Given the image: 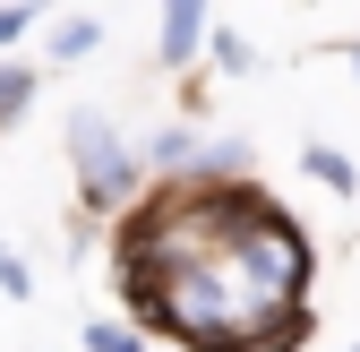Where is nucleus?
Masks as SVG:
<instances>
[{
  "mask_svg": "<svg viewBox=\"0 0 360 352\" xmlns=\"http://www.w3.org/2000/svg\"><path fill=\"white\" fill-rule=\"evenodd\" d=\"M172 275L120 284L129 318H146L198 352H300L309 344V241L300 224L249 181H163L120 224V267Z\"/></svg>",
  "mask_w": 360,
  "mask_h": 352,
  "instance_id": "1",
  "label": "nucleus"
},
{
  "mask_svg": "<svg viewBox=\"0 0 360 352\" xmlns=\"http://www.w3.org/2000/svg\"><path fill=\"white\" fill-rule=\"evenodd\" d=\"M60 138H69V172H77L86 206H112V198L138 189V146L112 129V112H103V103H77Z\"/></svg>",
  "mask_w": 360,
  "mask_h": 352,
  "instance_id": "2",
  "label": "nucleus"
},
{
  "mask_svg": "<svg viewBox=\"0 0 360 352\" xmlns=\"http://www.w3.org/2000/svg\"><path fill=\"white\" fill-rule=\"evenodd\" d=\"M206 9H214V0H163V34H155V52H163L172 69L206 52Z\"/></svg>",
  "mask_w": 360,
  "mask_h": 352,
  "instance_id": "3",
  "label": "nucleus"
},
{
  "mask_svg": "<svg viewBox=\"0 0 360 352\" xmlns=\"http://www.w3.org/2000/svg\"><path fill=\"white\" fill-rule=\"evenodd\" d=\"M300 172H309L318 189H335V198H352V189H360V163H352L343 146H326V138H309V146H300Z\"/></svg>",
  "mask_w": 360,
  "mask_h": 352,
  "instance_id": "4",
  "label": "nucleus"
},
{
  "mask_svg": "<svg viewBox=\"0 0 360 352\" xmlns=\"http://www.w3.org/2000/svg\"><path fill=\"white\" fill-rule=\"evenodd\" d=\"M146 163H155V172H180V181H189V172L206 163V146H198L189 129L172 120V129H155V138H146Z\"/></svg>",
  "mask_w": 360,
  "mask_h": 352,
  "instance_id": "5",
  "label": "nucleus"
},
{
  "mask_svg": "<svg viewBox=\"0 0 360 352\" xmlns=\"http://www.w3.org/2000/svg\"><path fill=\"white\" fill-rule=\"evenodd\" d=\"M95 43H103L95 18H60L52 34H43V61H60V69H69V61H95Z\"/></svg>",
  "mask_w": 360,
  "mask_h": 352,
  "instance_id": "6",
  "label": "nucleus"
},
{
  "mask_svg": "<svg viewBox=\"0 0 360 352\" xmlns=\"http://www.w3.org/2000/svg\"><path fill=\"white\" fill-rule=\"evenodd\" d=\"M206 52H214V69H223V77H249V69H257V43H249V34H232V26H214V34H206Z\"/></svg>",
  "mask_w": 360,
  "mask_h": 352,
  "instance_id": "7",
  "label": "nucleus"
},
{
  "mask_svg": "<svg viewBox=\"0 0 360 352\" xmlns=\"http://www.w3.org/2000/svg\"><path fill=\"white\" fill-rule=\"evenodd\" d=\"M34 103V61H0V129Z\"/></svg>",
  "mask_w": 360,
  "mask_h": 352,
  "instance_id": "8",
  "label": "nucleus"
},
{
  "mask_svg": "<svg viewBox=\"0 0 360 352\" xmlns=\"http://www.w3.org/2000/svg\"><path fill=\"white\" fill-rule=\"evenodd\" d=\"M86 352H146L129 318H86Z\"/></svg>",
  "mask_w": 360,
  "mask_h": 352,
  "instance_id": "9",
  "label": "nucleus"
},
{
  "mask_svg": "<svg viewBox=\"0 0 360 352\" xmlns=\"http://www.w3.org/2000/svg\"><path fill=\"white\" fill-rule=\"evenodd\" d=\"M0 292H9V301H26V292H34V275H26V258H18L9 241H0Z\"/></svg>",
  "mask_w": 360,
  "mask_h": 352,
  "instance_id": "10",
  "label": "nucleus"
},
{
  "mask_svg": "<svg viewBox=\"0 0 360 352\" xmlns=\"http://www.w3.org/2000/svg\"><path fill=\"white\" fill-rule=\"evenodd\" d=\"M26 18H34V9H26V0H0V52H9V43L26 34Z\"/></svg>",
  "mask_w": 360,
  "mask_h": 352,
  "instance_id": "11",
  "label": "nucleus"
},
{
  "mask_svg": "<svg viewBox=\"0 0 360 352\" xmlns=\"http://www.w3.org/2000/svg\"><path fill=\"white\" fill-rule=\"evenodd\" d=\"M352 77H360V34H352Z\"/></svg>",
  "mask_w": 360,
  "mask_h": 352,
  "instance_id": "12",
  "label": "nucleus"
},
{
  "mask_svg": "<svg viewBox=\"0 0 360 352\" xmlns=\"http://www.w3.org/2000/svg\"><path fill=\"white\" fill-rule=\"evenodd\" d=\"M343 352H360V344H343Z\"/></svg>",
  "mask_w": 360,
  "mask_h": 352,
  "instance_id": "13",
  "label": "nucleus"
}]
</instances>
